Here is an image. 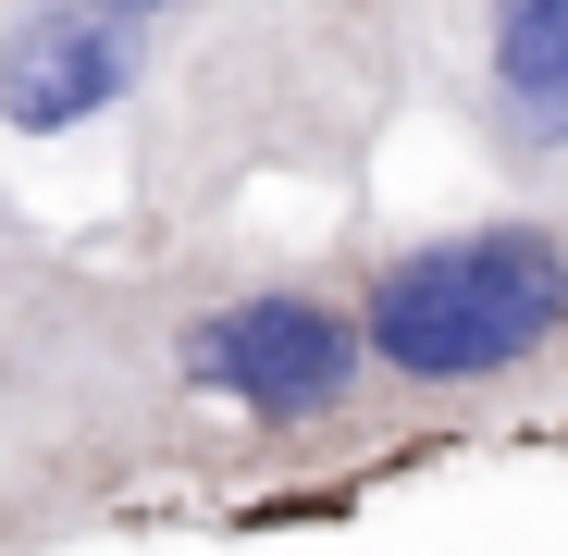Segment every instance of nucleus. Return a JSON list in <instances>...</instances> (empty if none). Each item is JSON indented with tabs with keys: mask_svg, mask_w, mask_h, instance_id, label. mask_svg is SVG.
<instances>
[{
	"mask_svg": "<svg viewBox=\"0 0 568 556\" xmlns=\"http://www.w3.org/2000/svg\"><path fill=\"white\" fill-rule=\"evenodd\" d=\"M396 445L568 421V211H469L346 272Z\"/></svg>",
	"mask_w": 568,
	"mask_h": 556,
	"instance_id": "f257e3e1",
	"label": "nucleus"
},
{
	"mask_svg": "<svg viewBox=\"0 0 568 556\" xmlns=\"http://www.w3.org/2000/svg\"><path fill=\"white\" fill-rule=\"evenodd\" d=\"M457 112L507 185H568V0H457Z\"/></svg>",
	"mask_w": 568,
	"mask_h": 556,
	"instance_id": "f03ea898",
	"label": "nucleus"
},
{
	"mask_svg": "<svg viewBox=\"0 0 568 556\" xmlns=\"http://www.w3.org/2000/svg\"><path fill=\"white\" fill-rule=\"evenodd\" d=\"M149 50L124 26H100L87 0H26L13 26H0V124L13 137H87L100 112L136 100Z\"/></svg>",
	"mask_w": 568,
	"mask_h": 556,
	"instance_id": "7ed1b4c3",
	"label": "nucleus"
},
{
	"mask_svg": "<svg viewBox=\"0 0 568 556\" xmlns=\"http://www.w3.org/2000/svg\"><path fill=\"white\" fill-rule=\"evenodd\" d=\"M87 13H100V26H124V38L149 50V38H173L185 13H199V0H87Z\"/></svg>",
	"mask_w": 568,
	"mask_h": 556,
	"instance_id": "20e7f679",
	"label": "nucleus"
},
{
	"mask_svg": "<svg viewBox=\"0 0 568 556\" xmlns=\"http://www.w3.org/2000/svg\"><path fill=\"white\" fill-rule=\"evenodd\" d=\"M13 272H26V260H13V247H0V334H13V310H26V297H13Z\"/></svg>",
	"mask_w": 568,
	"mask_h": 556,
	"instance_id": "39448f33",
	"label": "nucleus"
}]
</instances>
